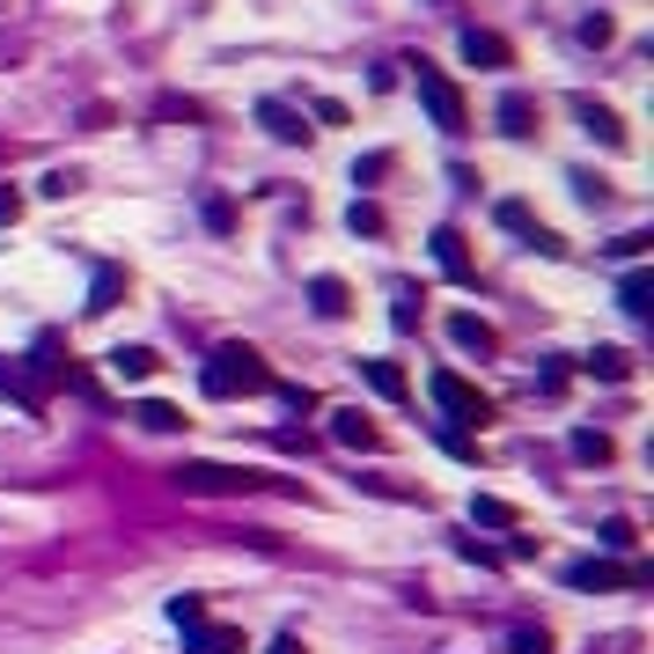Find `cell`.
Returning <instances> with one entry per match:
<instances>
[{"label": "cell", "instance_id": "cell-1", "mask_svg": "<svg viewBox=\"0 0 654 654\" xmlns=\"http://www.w3.org/2000/svg\"><path fill=\"white\" fill-rule=\"evenodd\" d=\"M199 390L221 397V405H228V397H258V390H272V368L258 361L250 346H214L206 368H199Z\"/></svg>", "mask_w": 654, "mask_h": 654}, {"label": "cell", "instance_id": "cell-2", "mask_svg": "<svg viewBox=\"0 0 654 654\" xmlns=\"http://www.w3.org/2000/svg\"><path fill=\"white\" fill-rule=\"evenodd\" d=\"M177 493H192V500H228V493H258V471H243V463H177L170 471Z\"/></svg>", "mask_w": 654, "mask_h": 654}, {"label": "cell", "instance_id": "cell-3", "mask_svg": "<svg viewBox=\"0 0 654 654\" xmlns=\"http://www.w3.org/2000/svg\"><path fill=\"white\" fill-rule=\"evenodd\" d=\"M413 81H419V103H427V119H435L441 133H449V140H456V133H471V103H463V89L449 81V74L419 59V74H413Z\"/></svg>", "mask_w": 654, "mask_h": 654}, {"label": "cell", "instance_id": "cell-4", "mask_svg": "<svg viewBox=\"0 0 654 654\" xmlns=\"http://www.w3.org/2000/svg\"><path fill=\"white\" fill-rule=\"evenodd\" d=\"M427 397H435L456 427H485V419H493V397H485L478 383H463L456 368H435V375H427Z\"/></svg>", "mask_w": 654, "mask_h": 654}, {"label": "cell", "instance_id": "cell-5", "mask_svg": "<svg viewBox=\"0 0 654 654\" xmlns=\"http://www.w3.org/2000/svg\"><path fill=\"white\" fill-rule=\"evenodd\" d=\"M647 582V566H618V559H574L566 566V588H582V596H604V588H640Z\"/></svg>", "mask_w": 654, "mask_h": 654}, {"label": "cell", "instance_id": "cell-6", "mask_svg": "<svg viewBox=\"0 0 654 654\" xmlns=\"http://www.w3.org/2000/svg\"><path fill=\"white\" fill-rule=\"evenodd\" d=\"M456 45H463V59H471V67H493V74H500V67H515V52H508V37H500V30L463 23V37H456Z\"/></svg>", "mask_w": 654, "mask_h": 654}, {"label": "cell", "instance_id": "cell-7", "mask_svg": "<svg viewBox=\"0 0 654 654\" xmlns=\"http://www.w3.org/2000/svg\"><path fill=\"white\" fill-rule=\"evenodd\" d=\"M435 266L456 280V287H471L478 280V266H471V250H463V228H435Z\"/></svg>", "mask_w": 654, "mask_h": 654}, {"label": "cell", "instance_id": "cell-8", "mask_svg": "<svg viewBox=\"0 0 654 654\" xmlns=\"http://www.w3.org/2000/svg\"><path fill=\"white\" fill-rule=\"evenodd\" d=\"M103 368H111L119 383H147V375L162 368V353H155V346H111V353H103Z\"/></svg>", "mask_w": 654, "mask_h": 654}, {"label": "cell", "instance_id": "cell-9", "mask_svg": "<svg viewBox=\"0 0 654 654\" xmlns=\"http://www.w3.org/2000/svg\"><path fill=\"white\" fill-rule=\"evenodd\" d=\"M353 368H361V383L375 390V397H390V405L413 397V383H405V368H397V361H375V353H368V361H353Z\"/></svg>", "mask_w": 654, "mask_h": 654}, {"label": "cell", "instance_id": "cell-10", "mask_svg": "<svg viewBox=\"0 0 654 654\" xmlns=\"http://www.w3.org/2000/svg\"><path fill=\"white\" fill-rule=\"evenodd\" d=\"M574 119L588 125V140H604V147H625V125H618V111L596 97H574Z\"/></svg>", "mask_w": 654, "mask_h": 654}, {"label": "cell", "instance_id": "cell-11", "mask_svg": "<svg viewBox=\"0 0 654 654\" xmlns=\"http://www.w3.org/2000/svg\"><path fill=\"white\" fill-rule=\"evenodd\" d=\"M0 397H8V405H15L23 419H37V413H45V397H37V383L23 375V361H0Z\"/></svg>", "mask_w": 654, "mask_h": 654}, {"label": "cell", "instance_id": "cell-12", "mask_svg": "<svg viewBox=\"0 0 654 654\" xmlns=\"http://www.w3.org/2000/svg\"><path fill=\"white\" fill-rule=\"evenodd\" d=\"M309 309H316V316H331V324H339V316L353 309V287H346L339 272H316V280H309Z\"/></svg>", "mask_w": 654, "mask_h": 654}, {"label": "cell", "instance_id": "cell-13", "mask_svg": "<svg viewBox=\"0 0 654 654\" xmlns=\"http://www.w3.org/2000/svg\"><path fill=\"white\" fill-rule=\"evenodd\" d=\"M258 125H266V133H272V140H309V125H302V111H294V103H280V97H266V103H258Z\"/></svg>", "mask_w": 654, "mask_h": 654}, {"label": "cell", "instance_id": "cell-14", "mask_svg": "<svg viewBox=\"0 0 654 654\" xmlns=\"http://www.w3.org/2000/svg\"><path fill=\"white\" fill-rule=\"evenodd\" d=\"M449 339L463 346V353H493V346H500V331H493V324H485V316H449Z\"/></svg>", "mask_w": 654, "mask_h": 654}, {"label": "cell", "instance_id": "cell-15", "mask_svg": "<svg viewBox=\"0 0 654 654\" xmlns=\"http://www.w3.org/2000/svg\"><path fill=\"white\" fill-rule=\"evenodd\" d=\"M184 647H192V654H250L236 625H192V632H184Z\"/></svg>", "mask_w": 654, "mask_h": 654}, {"label": "cell", "instance_id": "cell-16", "mask_svg": "<svg viewBox=\"0 0 654 654\" xmlns=\"http://www.w3.org/2000/svg\"><path fill=\"white\" fill-rule=\"evenodd\" d=\"M500 133H515V140L537 133V97L530 89H508V97H500Z\"/></svg>", "mask_w": 654, "mask_h": 654}, {"label": "cell", "instance_id": "cell-17", "mask_svg": "<svg viewBox=\"0 0 654 654\" xmlns=\"http://www.w3.org/2000/svg\"><path fill=\"white\" fill-rule=\"evenodd\" d=\"M119 294H125V266H97V280H89V302H81V309L103 316V309H119Z\"/></svg>", "mask_w": 654, "mask_h": 654}, {"label": "cell", "instance_id": "cell-18", "mask_svg": "<svg viewBox=\"0 0 654 654\" xmlns=\"http://www.w3.org/2000/svg\"><path fill=\"white\" fill-rule=\"evenodd\" d=\"M331 441H339V449H383V435L368 427V413H331Z\"/></svg>", "mask_w": 654, "mask_h": 654}, {"label": "cell", "instance_id": "cell-19", "mask_svg": "<svg viewBox=\"0 0 654 654\" xmlns=\"http://www.w3.org/2000/svg\"><path fill=\"white\" fill-rule=\"evenodd\" d=\"M582 375H596V383H625V375H632V353H625V346H596V353L582 361Z\"/></svg>", "mask_w": 654, "mask_h": 654}, {"label": "cell", "instance_id": "cell-20", "mask_svg": "<svg viewBox=\"0 0 654 654\" xmlns=\"http://www.w3.org/2000/svg\"><path fill=\"white\" fill-rule=\"evenodd\" d=\"M471 522H485V530H515L522 515H515L508 500H500V493H478V500H471Z\"/></svg>", "mask_w": 654, "mask_h": 654}, {"label": "cell", "instance_id": "cell-21", "mask_svg": "<svg viewBox=\"0 0 654 654\" xmlns=\"http://www.w3.org/2000/svg\"><path fill=\"white\" fill-rule=\"evenodd\" d=\"M147 427V435H177V427H184V413H177V405H162V397H147L140 413H133Z\"/></svg>", "mask_w": 654, "mask_h": 654}, {"label": "cell", "instance_id": "cell-22", "mask_svg": "<svg viewBox=\"0 0 654 654\" xmlns=\"http://www.w3.org/2000/svg\"><path fill=\"white\" fill-rule=\"evenodd\" d=\"M346 228H353V236H383V206H375V199H353V206H346Z\"/></svg>", "mask_w": 654, "mask_h": 654}, {"label": "cell", "instance_id": "cell-23", "mask_svg": "<svg viewBox=\"0 0 654 654\" xmlns=\"http://www.w3.org/2000/svg\"><path fill=\"white\" fill-rule=\"evenodd\" d=\"M574 456H582V463H610V435H604V427H574Z\"/></svg>", "mask_w": 654, "mask_h": 654}, {"label": "cell", "instance_id": "cell-24", "mask_svg": "<svg viewBox=\"0 0 654 654\" xmlns=\"http://www.w3.org/2000/svg\"><path fill=\"white\" fill-rule=\"evenodd\" d=\"M493 221H500V228H515L522 243L537 236V221H530V206H522V199H500V206H493Z\"/></svg>", "mask_w": 654, "mask_h": 654}, {"label": "cell", "instance_id": "cell-25", "mask_svg": "<svg viewBox=\"0 0 654 654\" xmlns=\"http://www.w3.org/2000/svg\"><path fill=\"white\" fill-rule=\"evenodd\" d=\"M596 544H604V552H632L640 537H632V522H625V515H610L604 530H596Z\"/></svg>", "mask_w": 654, "mask_h": 654}, {"label": "cell", "instance_id": "cell-26", "mask_svg": "<svg viewBox=\"0 0 654 654\" xmlns=\"http://www.w3.org/2000/svg\"><path fill=\"white\" fill-rule=\"evenodd\" d=\"M647 294H654V280H647V272H632L625 287H618V302H625V309H632V316H647V309H654Z\"/></svg>", "mask_w": 654, "mask_h": 654}, {"label": "cell", "instance_id": "cell-27", "mask_svg": "<svg viewBox=\"0 0 654 654\" xmlns=\"http://www.w3.org/2000/svg\"><path fill=\"white\" fill-rule=\"evenodd\" d=\"M170 625H206V604H199V596H170Z\"/></svg>", "mask_w": 654, "mask_h": 654}, {"label": "cell", "instance_id": "cell-28", "mask_svg": "<svg viewBox=\"0 0 654 654\" xmlns=\"http://www.w3.org/2000/svg\"><path fill=\"white\" fill-rule=\"evenodd\" d=\"M508 647H515V654H552V632H544V625H515Z\"/></svg>", "mask_w": 654, "mask_h": 654}, {"label": "cell", "instance_id": "cell-29", "mask_svg": "<svg viewBox=\"0 0 654 654\" xmlns=\"http://www.w3.org/2000/svg\"><path fill=\"white\" fill-rule=\"evenodd\" d=\"M206 228L228 236V228H236V199H206Z\"/></svg>", "mask_w": 654, "mask_h": 654}, {"label": "cell", "instance_id": "cell-30", "mask_svg": "<svg viewBox=\"0 0 654 654\" xmlns=\"http://www.w3.org/2000/svg\"><path fill=\"white\" fill-rule=\"evenodd\" d=\"M390 324H397V331H419V302H413V294L390 302Z\"/></svg>", "mask_w": 654, "mask_h": 654}, {"label": "cell", "instance_id": "cell-31", "mask_svg": "<svg viewBox=\"0 0 654 654\" xmlns=\"http://www.w3.org/2000/svg\"><path fill=\"white\" fill-rule=\"evenodd\" d=\"M375 177H390V155H361L353 162V184H375Z\"/></svg>", "mask_w": 654, "mask_h": 654}, {"label": "cell", "instance_id": "cell-32", "mask_svg": "<svg viewBox=\"0 0 654 654\" xmlns=\"http://www.w3.org/2000/svg\"><path fill=\"white\" fill-rule=\"evenodd\" d=\"M537 390H544V397H559V390H566V361H544V368H537Z\"/></svg>", "mask_w": 654, "mask_h": 654}, {"label": "cell", "instance_id": "cell-33", "mask_svg": "<svg viewBox=\"0 0 654 654\" xmlns=\"http://www.w3.org/2000/svg\"><path fill=\"white\" fill-rule=\"evenodd\" d=\"M74 184H81V177H74V170H45V184H37V192H45V199H67Z\"/></svg>", "mask_w": 654, "mask_h": 654}, {"label": "cell", "instance_id": "cell-34", "mask_svg": "<svg viewBox=\"0 0 654 654\" xmlns=\"http://www.w3.org/2000/svg\"><path fill=\"white\" fill-rule=\"evenodd\" d=\"M456 552H463V559H471V566H500V552H493V544H478V537H463Z\"/></svg>", "mask_w": 654, "mask_h": 654}, {"label": "cell", "instance_id": "cell-35", "mask_svg": "<svg viewBox=\"0 0 654 654\" xmlns=\"http://www.w3.org/2000/svg\"><path fill=\"white\" fill-rule=\"evenodd\" d=\"M610 37H618V30H610V15H588V23H582V45H610Z\"/></svg>", "mask_w": 654, "mask_h": 654}, {"label": "cell", "instance_id": "cell-36", "mask_svg": "<svg viewBox=\"0 0 654 654\" xmlns=\"http://www.w3.org/2000/svg\"><path fill=\"white\" fill-rule=\"evenodd\" d=\"M23 214V192H8V184H0V221H15Z\"/></svg>", "mask_w": 654, "mask_h": 654}, {"label": "cell", "instance_id": "cell-37", "mask_svg": "<svg viewBox=\"0 0 654 654\" xmlns=\"http://www.w3.org/2000/svg\"><path fill=\"white\" fill-rule=\"evenodd\" d=\"M266 654H302V640H294V632H287V640H272Z\"/></svg>", "mask_w": 654, "mask_h": 654}]
</instances>
